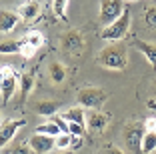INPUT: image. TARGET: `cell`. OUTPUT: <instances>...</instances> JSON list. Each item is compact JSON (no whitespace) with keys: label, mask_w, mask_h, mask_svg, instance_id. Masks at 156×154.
<instances>
[{"label":"cell","mask_w":156,"mask_h":154,"mask_svg":"<svg viewBox=\"0 0 156 154\" xmlns=\"http://www.w3.org/2000/svg\"><path fill=\"white\" fill-rule=\"evenodd\" d=\"M16 74H14V70H10L8 74H6L2 80H0V92H2V98H4V102H8L10 96H12L14 88H16Z\"/></svg>","instance_id":"30bf717a"},{"label":"cell","mask_w":156,"mask_h":154,"mask_svg":"<svg viewBox=\"0 0 156 154\" xmlns=\"http://www.w3.org/2000/svg\"><path fill=\"white\" fill-rule=\"evenodd\" d=\"M20 54H22L24 58H32V56L36 54V48H34V46H30V44H26V42L22 40V48H20Z\"/></svg>","instance_id":"484cf974"},{"label":"cell","mask_w":156,"mask_h":154,"mask_svg":"<svg viewBox=\"0 0 156 154\" xmlns=\"http://www.w3.org/2000/svg\"><path fill=\"white\" fill-rule=\"evenodd\" d=\"M36 132H40V134H48V136H58L62 134V130L58 128V124L56 122H44V124H38L36 126Z\"/></svg>","instance_id":"d6986e66"},{"label":"cell","mask_w":156,"mask_h":154,"mask_svg":"<svg viewBox=\"0 0 156 154\" xmlns=\"http://www.w3.org/2000/svg\"><path fill=\"white\" fill-rule=\"evenodd\" d=\"M48 74H50V80L54 84H62L66 78V70L60 62H50L48 64Z\"/></svg>","instance_id":"2e32d148"},{"label":"cell","mask_w":156,"mask_h":154,"mask_svg":"<svg viewBox=\"0 0 156 154\" xmlns=\"http://www.w3.org/2000/svg\"><path fill=\"white\" fill-rule=\"evenodd\" d=\"M68 132H70L72 136H84V134H86V124L68 122Z\"/></svg>","instance_id":"d4e9b609"},{"label":"cell","mask_w":156,"mask_h":154,"mask_svg":"<svg viewBox=\"0 0 156 154\" xmlns=\"http://www.w3.org/2000/svg\"><path fill=\"white\" fill-rule=\"evenodd\" d=\"M146 22L150 26H156V8H148L146 10Z\"/></svg>","instance_id":"83f0119b"},{"label":"cell","mask_w":156,"mask_h":154,"mask_svg":"<svg viewBox=\"0 0 156 154\" xmlns=\"http://www.w3.org/2000/svg\"><path fill=\"white\" fill-rule=\"evenodd\" d=\"M144 124H146L148 130H154V132H156V120H154V118H148V120H146Z\"/></svg>","instance_id":"4dcf8cb0"},{"label":"cell","mask_w":156,"mask_h":154,"mask_svg":"<svg viewBox=\"0 0 156 154\" xmlns=\"http://www.w3.org/2000/svg\"><path fill=\"white\" fill-rule=\"evenodd\" d=\"M30 144H26V142H18V144H14L12 148H8L4 154H30Z\"/></svg>","instance_id":"cb8c5ba5"},{"label":"cell","mask_w":156,"mask_h":154,"mask_svg":"<svg viewBox=\"0 0 156 154\" xmlns=\"http://www.w3.org/2000/svg\"><path fill=\"white\" fill-rule=\"evenodd\" d=\"M98 154H124L120 148H116V146H112V144H108V146H104V148L100 150Z\"/></svg>","instance_id":"f1b7e54d"},{"label":"cell","mask_w":156,"mask_h":154,"mask_svg":"<svg viewBox=\"0 0 156 154\" xmlns=\"http://www.w3.org/2000/svg\"><path fill=\"white\" fill-rule=\"evenodd\" d=\"M20 48H22V40L0 42V54H20Z\"/></svg>","instance_id":"ac0fdd59"},{"label":"cell","mask_w":156,"mask_h":154,"mask_svg":"<svg viewBox=\"0 0 156 154\" xmlns=\"http://www.w3.org/2000/svg\"><path fill=\"white\" fill-rule=\"evenodd\" d=\"M24 120L22 118H18V120H8V122H4L2 126H0V148H6V144H10L12 142V138L16 136V132H18V128L24 126Z\"/></svg>","instance_id":"52a82bcc"},{"label":"cell","mask_w":156,"mask_h":154,"mask_svg":"<svg viewBox=\"0 0 156 154\" xmlns=\"http://www.w3.org/2000/svg\"><path fill=\"white\" fill-rule=\"evenodd\" d=\"M128 2H136V0H128Z\"/></svg>","instance_id":"e575fe53"},{"label":"cell","mask_w":156,"mask_h":154,"mask_svg":"<svg viewBox=\"0 0 156 154\" xmlns=\"http://www.w3.org/2000/svg\"><path fill=\"white\" fill-rule=\"evenodd\" d=\"M10 70H12V68H10V66H0V80H2V78H4L6 74L10 72Z\"/></svg>","instance_id":"1f68e13d"},{"label":"cell","mask_w":156,"mask_h":154,"mask_svg":"<svg viewBox=\"0 0 156 154\" xmlns=\"http://www.w3.org/2000/svg\"><path fill=\"white\" fill-rule=\"evenodd\" d=\"M26 44H30V46H34V48H40L42 46V42H44V38H42V34L40 32H28L26 36L22 38Z\"/></svg>","instance_id":"7402d4cb"},{"label":"cell","mask_w":156,"mask_h":154,"mask_svg":"<svg viewBox=\"0 0 156 154\" xmlns=\"http://www.w3.org/2000/svg\"><path fill=\"white\" fill-rule=\"evenodd\" d=\"M62 118L68 120V122L86 124V112H84V108H80V106H72V108L64 110V112H62Z\"/></svg>","instance_id":"9a60e30c"},{"label":"cell","mask_w":156,"mask_h":154,"mask_svg":"<svg viewBox=\"0 0 156 154\" xmlns=\"http://www.w3.org/2000/svg\"><path fill=\"white\" fill-rule=\"evenodd\" d=\"M84 46V38L82 34L78 30H70L64 34V38H62V48L68 50V52H74V50H80Z\"/></svg>","instance_id":"9c48e42d"},{"label":"cell","mask_w":156,"mask_h":154,"mask_svg":"<svg viewBox=\"0 0 156 154\" xmlns=\"http://www.w3.org/2000/svg\"><path fill=\"white\" fill-rule=\"evenodd\" d=\"M52 122L58 124V128H60L62 132H68V120H64L62 116H54V120H52Z\"/></svg>","instance_id":"4316f807"},{"label":"cell","mask_w":156,"mask_h":154,"mask_svg":"<svg viewBox=\"0 0 156 154\" xmlns=\"http://www.w3.org/2000/svg\"><path fill=\"white\" fill-rule=\"evenodd\" d=\"M106 98H108V94L96 86H86L78 92V104L90 110H98L106 102Z\"/></svg>","instance_id":"3957f363"},{"label":"cell","mask_w":156,"mask_h":154,"mask_svg":"<svg viewBox=\"0 0 156 154\" xmlns=\"http://www.w3.org/2000/svg\"><path fill=\"white\" fill-rule=\"evenodd\" d=\"M20 22L18 12H10V10H0V32H8L12 28H16V24Z\"/></svg>","instance_id":"8fae6325"},{"label":"cell","mask_w":156,"mask_h":154,"mask_svg":"<svg viewBox=\"0 0 156 154\" xmlns=\"http://www.w3.org/2000/svg\"><path fill=\"white\" fill-rule=\"evenodd\" d=\"M66 6H68V0H54L52 2V10L60 20H66Z\"/></svg>","instance_id":"44dd1931"},{"label":"cell","mask_w":156,"mask_h":154,"mask_svg":"<svg viewBox=\"0 0 156 154\" xmlns=\"http://www.w3.org/2000/svg\"><path fill=\"white\" fill-rule=\"evenodd\" d=\"M128 28H130V12H128V10H124L114 22L106 24L104 30L100 32V36L104 38V40H108V42H118L120 38L126 36Z\"/></svg>","instance_id":"7a4b0ae2"},{"label":"cell","mask_w":156,"mask_h":154,"mask_svg":"<svg viewBox=\"0 0 156 154\" xmlns=\"http://www.w3.org/2000/svg\"><path fill=\"white\" fill-rule=\"evenodd\" d=\"M58 108L60 104L56 100H40V102L34 104V112L40 114V116H52L54 112H58Z\"/></svg>","instance_id":"7c38bea8"},{"label":"cell","mask_w":156,"mask_h":154,"mask_svg":"<svg viewBox=\"0 0 156 154\" xmlns=\"http://www.w3.org/2000/svg\"><path fill=\"white\" fill-rule=\"evenodd\" d=\"M58 154H76V152H72V150H62V152H58Z\"/></svg>","instance_id":"836d02e7"},{"label":"cell","mask_w":156,"mask_h":154,"mask_svg":"<svg viewBox=\"0 0 156 154\" xmlns=\"http://www.w3.org/2000/svg\"><path fill=\"white\" fill-rule=\"evenodd\" d=\"M32 88H34V78L30 76V74H22V76H20V94L28 96L32 92Z\"/></svg>","instance_id":"ffe728a7"},{"label":"cell","mask_w":156,"mask_h":154,"mask_svg":"<svg viewBox=\"0 0 156 154\" xmlns=\"http://www.w3.org/2000/svg\"><path fill=\"white\" fill-rule=\"evenodd\" d=\"M144 132H146V124L144 122H130L124 128V142H126V146H128L134 154L142 152Z\"/></svg>","instance_id":"277c9868"},{"label":"cell","mask_w":156,"mask_h":154,"mask_svg":"<svg viewBox=\"0 0 156 154\" xmlns=\"http://www.w3.org/2000/svg\"><path fill=\"white\" fill-rule=\"evenodd\" d=\"M98 64H102L104 68H110V70H124L126 64H128V52H126V46L122 44H108L106 48H102L96 56Z\"/></svg>","instance_id":"6da1fadb"},{"label":"cell","mask_w":156,"mask_h":154,"mask_svg":"<svg viewBox=\"0 0 156 154\" xmlns=\"http://www.w3.org/2000/svg\"><path fill=\"white\" fill-rule=\"evenodd\" d=\"M124 12V2L122 0H102L100 2V20L102 24H110Z\"/></svg>","instance_id":"5b68a950"},{"label":"cell","mask_w":156,"mask_h":154,"mask_svg":"<svg viewBox=\"0 0 156 154\" xmlns=\"http://www.w3.org/2000/svg\"><path fill=\"white\" fill-rule=\"evenodd\" d=\"M110 122V116H106V114L98 112V110H92V112H86V128H90V130H104L106 124Z\"/></svg>","instance_id":"ba28073f"},{"label":"cell","mask_w":156,"mask_h":154,"mask_svg":"<svg viewBox=\"0 0 156 154\" xmlns=\"http://www.w3.org/2000/svg\"><path fill=\"white\" fill-rule=\"evenodd\" d=\"M156 150V132L154 130H146L142 138V154H150Z\"/></svg>","instance_id":"e0dca14e"},{"label":"cell","mask_w":156,"mask_h":154,"mask_svg":"<svg viewBox=\"0 0 156 154\" xmlns=\"http://www.w3.org/2000/svg\"><path fill=\"white\" fill-rule=\"evenodd\" d=\"M82 138H84V136H72V142H70V146H74V148H80V146H82Z\"/></svg>","instance_id":"f546056e"},{"label":"cell","mask_w":156,"mask_h":154,"mask_svg":"<svg viewBox=\"0 0 156 154\" xmlns=\"http://www.w3.org/2000/svg\"><path fill=\"white\" fill-rule=\"evenodd\" d=\"M134 46H136L140 52H142L144 56H146V60L152 64V66L156 68V44H152V42H146V40H136L134 42Z\"/></svg>","instance_id":"4fadbf2b"},{"label":"cell","mask_w":156,"mask_h":154,"mask_svg":"<svg viewBox=\"0 0 156 154\" xmlns=\"http://www.w3.org/2000/svg\"><path fill=\"white\" fill-rule=\"evenodd\" d=\"M146 106H148L150 110H156V96H154V98H150V100H148V102H146Z\"/></svg>","instance_id":"d6a6232c"},{"label":"cell","mask_w":156,"mask_h":154,"mask_svg":"<svg viewBox=\"0 0 156 154\" xmlns=\"http://www.w3.org/2000/svg\"><path fill=\"white\" fill-rule=\"evenodd\" d=\"M154 90H156V84H154Z\"/></svg>","instance_id":"d590c367"},{"label":"cell","mask_w":156,"mask_h":154,"mask_svg":"<svg viewBox=\"0 0 156 154\" xmlns=\"http://www.w3.org/2000/svg\"><path fill=\"white\" fill-rule=\"evenodd\" d=\"M54 140H56V148H58V150H66V148H70V142H72V134H70V132H62V134L56 136Z\"/></svg>","instance_id":"603a6c76"},{"label":"cell","mask_w":156,"mask_h":154,"mask_svg":"<svg viewBox=\"0 0 156 154\" xmlns=\"http://www.w3.org/2000/svg\"><path fill=\"white\" fill-rule=\"evenodd\" d=\"M30 148H32L34 154H48L52 148H56V140L54 136H48V134H40V132H34L28 140Z\"/></svg>","instance_id":"8992f818"},{"label":"cell","mask_w":156,"mask_h":154,"mask_svg":"<svg viewBox=\"0 0 156 154\" xmlns=\"http://www.w3.org/2000/svg\"><path fill=\"white\" fill-rule=\"evenodd\" d=\"M38 12H40V4L38 2H26V4H22L18 8V16L22 20H34L38 16Z\"/></svg>","instance_id":"5bb4252c"}]
</instances>
